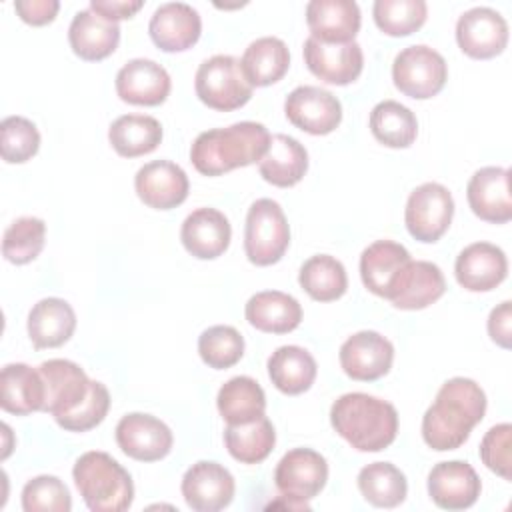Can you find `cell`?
I'll return each mask as SVG.
<instances>
[{"label":"cell","instance_id":"cell-31","mask_svg":"<svg viewBox=\"0 0 512 512\" xmlns=\"http://www.w3.org/2000/svg\"><path fill=\"white\" fill-rule=\"evenodd\" d=\"M258 170L268 184L290 188L304 178L308 170V152L296 138L288 134H272L268 150L258 162Z\"/></svg>","mask_w":512,"mask_h":512},{"label":"cell","instance_id":"cell-26","mask_svg":"<svg viewBox=\"0 0 512 512\" xmlns=\"http://www.w3.org/2000/svg\"><path fill=\"white\" fill-rule=\"evenodd\" d=\"M444 292L446 280L434 262L410 260L388 300L400 310H422L442 298Z\"/></svg>","mask_w":512,"mask_h":512},{"label":"cell","instance_id":"cell-32","mask_svg":"<svg viewBox=\"0 0 512 512\" xmlns=\"http://www.w3.org/2000/svg\"><path fill=\"white\" fill-rule=\"evenodd\" d=\"M316 360L302 346H280L268 358V376L272 384L288 396L306 392L316 380Z\"/></svg>","mask_w":512,"mask_h":512},{"label":"cell","instance_id":"cell-45","mask_svg":"<svg viewBox=\"0 0 512 512\" xmlns=\"http://www.w3.org/2000/svg\"><path fill=\"white\" fill-rule=\"evenodd\" d=\"M108 408H110L108 388L102 382L92 380V388L86 400L74 412L56 420V424L68 432H86L96 428L106 418Z\"/></svg>","mask_w":512,"mask_h":512},{"label":"cell","instance_id":"cell-3","mask_svg":"<svg viewBox=\"0 0 512 512\" xmlns=\"http://www.w3.org/2000/svg\"><path fill=\"white\" fill-rule=\"evenodd\" d=\"M330 424L352 448L380 452L396 440L398 412L382 398L366 392H348L334 400Z\"/></svg>","mask_w":512,"mask_h":512},{"label":"cell","instance_id":"cell-7","mask_svg":"<svg viewBox=\"0 0 512 512\" xmlns=\"http://www.w3.org/2000/svg\"><path fill=\"white\" fill-rule=\"evenodd\" d=\"M392 80L404 96L428 100L444 88L448 80V66L438 50L426 44H414L396 54Z\"/></svg>","mask_w":512,"mask_h":512},{"label":"cell","instance_id":"cell-22","mask_svg":"<svg viewBox=\"0 0 512 512\" xmlns=\"http://www.w3.org/2000/svg\"><path fill=\"white\" fill-rule=\"evenodd\" d=\"M454 274L464 290L488 292L504 282L508 260L504 250L496 244L474 242L458 254Z\"/></svg>","mask_w":512,"mask_h":512},{"label":"cell","instance_id":"cell-37","mask_svg":"<svg viewBox=\"0 0 512 512\" xmlns=\"http://www.w3.org/2000/svg\"><path fill=\"white\" fill-rule=\"evenodd\" d=\"M370 132L388 148H408L418 136V120L408 106L382 100L370 112Z\"/></svg>","mask_w":512,"mask_h":512},{"label":"cell","instance_id":"cell-11","mask_svg":"<svg viewBox=\"0 0 512 512\" xmlns=\"http://www.w3.org/2000/svg\"><path fill=\"white\" fill-rule=\"evenodd\" d=\"M456 42L470 58H494L502 54L508 44V22L494 8L474 6L460 14L456 22Z\"/></svg>","mask_w":512,"mask_h":512},{"label":"cell","instance_id":"cell-27","mask_svg":"<svg viewBox=\"0 0 512 512\" xmlns=\"http://www.w3.org/2000/svg\"><path fill=\"white\" fill-rule=\"evenodd\" d=\"M68 42L76 56L88 62L108 58L120 42L118 22L106 20L92 8L76 12L68 26Z\"/></svg>","mask_w":512,"mask_h":512},{"label":"cell","instance_id":"cell-1","mask_svg":"<svg viewBox=\"0 0 512 512\" xmlns=\"http://www.w3.org/2000/svg\"><path fill=\"white\" fill-rule=\"evenodd\" d=\"M484 414L486 394L480 384L464 376L450 378L422 416V438L432 450H456L470 438Z\"/></svg>","mask_w":512,"mask_h":512},{"label":"cell","instance_id":"cell-47","mask_svg":"<svg viewBox=\"0 0 512 512\" xmlns=\"http://www.w3.org/2000/svg\"><path fill=\"white\" fill-rule=\"evenodd\" d=\"M14 10L26 24L44 26L56 18L60 10V2L58 0H16Z\"/></svg>","mask_w":512,"mask_h":512},{"label":"cell","instance_id":"cell-9","mask_svg":"<svg viewBox=\"0 0 512 512\" xmlns=\"http://www.w3.org/2000/svg\"><path fill=\"white\" fill-rule=\"evenodd\" d=\"M328 480L326 458L312 448L288 450L274 470V484L282 496L308 502L316 498Z\"/></svg>","mask_w":512,"mask_h":512},{"label":"cell","instance_id":"cell-46","mask_svg":"<svg viewBox=\"0 0 512 512\" xmlns=\"http://www.w3.org/2000/svg\"><path fill=\"white\" fill-rule=\"evenodd\" d=\"M512 426L508 422L492 426L480 442V460L484 466L504 480L512 478V458H510Z\"/></svg>","mask_w":512,"mask_h":512},{"label":"cell","instance_id":"cell-25","mask_svg":"<svg viewBox=\"0 0 512 512\" xmlns=\"http://www.w3.org/2000/svg\"><path fill=\"white\" fill-rule=\"evenodd\" d=\"M360 8L354 0H310L306 24L310 36L322 42H352L360 30Z\"/></svg>","mask_w":512,"mask_h":512},{"label":"cell","instance_id":"cell-49","mask_svg":"<svg viewBox=\"0 0 512 512\" xmlns=\"http://www.w3.org/2000/svg\"><path fill=\"white\" fill-rule=\"evenodd\" d=\"M142 6V0H90V8L112 22L132 18Z\"/></svg>","mask_w":512,"mask_h":512},{"label":"cell","instance_id":"cell-13","mask_svg":"<svg viewBox=\"0 0 512 512\" xmlns=\"http://www.w3.org/2000/svg\"><path fill=\"white\" fill-rule=\"evenodd\" d=\"M344 374L358 382H374L386 376L394 362L392 342L374 330H360L340 346Z\"/></svg>","mask_w":512,"mask_h":512},{"label":"cell","instance_id":"cell-18","mask_svg":"<svg viewBox=\"0 0 512 512\" xmlns=\"http://www.w3.org/2000/svg\"><path fill=\"white\" fill-rule=\"evenodd\" d=\"M482 484L476 470L464 460L438 462L428 474V494L438 508L466 510L476 504Z\"/></svg>","mask_w":512,"mask_h":512},{"label":"cell","instance_id":"cell-28","mask_svg":"<svg viewBox=\"0 0 512 512\" xmlns=\"http://www.w3.org/2000/svg\"><path fill=\"white\" fill-rule=\"evenodd\" d=\"M76 330L72 306L56 296L38 300L28 312V338L36 350L66 344Z\"/></svg>","mask_w":512,"mask_h":512},{"label":"cell","instance_id":"cell-34","mask_svg":"<svg viewBox=\"0 0 512 512\" xmlns=\"http://www.w3.org/2000/svg\"><path fill=\"white\" fill-rule=\"evenodd\" d=\"M108 140L124 158L144 156L162 142V124L148 114H124L110 124Z\"/></svg>","mask_w":512,"mask_h":512},{"label":"cell","instance_id":"cell-44","mask_svg":"<svg viewBox=\"0 0 512 512\" xmlns=\"http://www.w3.org/2000/svg\"><path fill=\"white\" fill-rule=\"evenodd\" d=\"M22 508L26 512H70V490L56 476H36L22 488Z\"/></svg>","mask_w":512,"mask_h":512},{"label":"cell","instance_id":"cell-29","mask_svg":"<svg viewBox=\"0 0 512 512\" xmlns=\"http://www.w3.org/2000/svg\"><path fill=\"white\" fill-rule=\"evenodd\" d=\"M44 380L38 368L24 362L6 364L0 372V406L4 412L26 416L44 408Z\"/></svg>","mask_w":512,"mask_h":512},{"label":"cell","instance_id":"cell-23","mask_svg":"<svg viewBox=\"0 0 512 512\" xmlns=\"http://www.w3.org/2000/svg\"><path fill=\"white\" fill-rule=\"evenodd\" d=\"M232 238L228 218L216 208H196L190 212L180 228V240L188 254L200 260H214L222 256Z\"/></svg>","mask_w":512,"mask_h":512},{"label":"cell","instance_id":"cell-14","mask_svg":"<svg viewBox=\"0 0 512 512\" xmlns=\"http://www.w3.org/2000/svg\"><path fill=\"white\" fill-rule=\"evenodd\" d=\"M116 444L138 462H156L168 456L174 444L172 430L156 416L130 412L116 424Z\"/></svg>","mask_w":512,"mask_h":512},{"label":"cell","instance_id":"cell-42","mask_svg":"<svg viewBox=\"0 0 512 512\" xmlns=\"http://www.w3.org/2000/svg\"><path fill=\"white\" fill-rule=\"evenodd\" d=\"M198 354L206 366L226 370L244 356V338L234 326H210L198 336Z\"/></svg>","mask_w":512,"mask_h":512},{"label":"cell","instance_id":"cell-20","mask_svg":"<svg viewBox=\"0 0 512 512\" xmlns=\"http://www.w3.org/2000/svg\"><path fill=\"white\" fill-rule=\"evenodd\" d=\"M466 198L480 220L506 224L512 218L510 170L502 166H484L476 170L468 180Z\"/></svg>","mask_w":512,"mask_h":512},{"label":"cell","instance_id":"cell-36","mask_svg":"<svg viewBox=\"0 0 512 512\" xmlns=\"http://www.w3.org/2000/svg\"><path fill=\"white\" fill-rule=\"evenodd\" d=\"M228 454L240 464H260L270 456L276 444V432L266 416L248 424H228L224 430Z\"/></svg>","mask_w":512,"mask_h":512},{"label":"cell","instance_id":"cell-39","mask_svg":"<svg viewBox=\"0 0 512 512\" xmlns=\"http://www.w3.org/2000/svg\"><path fill=\"white\" fill-rule=\"evenodd\" d=\"M358 490L376 508H396L406 500L408 482L390 462H372L358 472Z\"/></svg>","mask_w":512,"mask_h":512},{"label":"cell","instance_id":"cell-21","mask_svg":"<svg viewBox=\"0 0 512 512\" xmlns=\"http://www.w3.org/2000/svg\"><path fill=\"white\" fill-rule=\"evenodd\" d=\"M152 42L164 52H184L202 34V20L196 8L186 2L160 4L148 24Z\"/></svg>","mask_w":512,"mask_h":512},{"label":"cell","instance_id":"cell-40","mask_svg":"<svg viewBox=\"0 0 512 512\" xmlns=\"http://www.w3.org/2000/svg\"><path fill=\"white\" fill-rule=\"evenodd\" d=\"M46 242V224L36 216H20L6 230L2 238V254L12 264H28L38 258Z\"/></svg>","mask_w":512,"mask_h":512},{"label":"cell","instance_id":"cell-2","mask_svg":"<svg viewBox=\"0 0 512 512\" xmlns=\"http://www.w3.org/2000/svg\"><path fill=\"white\" fill-rule=\"evenodd\" d=\"M270 144L264 124L244 120L226 128H212L196 136L190 148L194 168L204 176H220L230 170L260 162Z\"/></svg>","mask_w":512,"mask_h":512},{"label":"cell","instance_id":"cell-38","mask_svg":"<svg viewBox=\"0 0 512 512\" xmlns=\"http://www.w3.org/2000/svg\"><path fill=\"white\" fill-rule=\"evenodd\" d=\"M302 290L318 302H332L344 296L348 288V276L344 264L330 254L310 256L298 272Z\"/></svg>","mask_w":512,"mask_h":512},{"label":"cell","instance_id":"cell-4","mask_svg":"<svg viewBox=\"0 0 512 512\" xmlns=\"http://www.w3.org/2000/svg\"><path fill=\"white\" fill-rule=\"evenodd\" d=\"M72 478L84 504L92 512H124L132 506V478L128 470L106 452H84L72 468Z\"/></svg>","mask_w":512,"mask_h":512},{"label":"cell","instance_id":"cell-6","mask_svg":"<svg viewBox=\"0 0 512 512\" xmlns=\"http://www.w3.org/2000/svg\"><path fill=\"white\" fill-rule=\"evenodd\" d=\"M290 244V226L282 206L272 198H258L246 214L244 252L256 266L276 264Z\"/></svg>","mask_w":512,"mask_h":512},{"label":"cell","instance_id":"cell-8","mask_svg":"<svg viewBox=\"0 0 512 512\" xmlns=\"http://www.w3.org/2000/svg\"><path fill=\"white\" fill-rule=\"evenodd\" d=\"M452 216L454 198L446 186L438 182H424L410 192L404 222L410 236L418 242H438L448 230Z\"/></svg>","mask_w":512,"mask_h":512},{"label":"cell","instance_id":"cell-5","mask_svg":"<svg viewBox=\"0 0 512 512\" xmlns=\"http://www.w3.org/2000/svg\"><path fill=\"white\" fill-rule=\"evenodd\" d=\"M194 90L202 104L218 112L242 108L252 98V84L246 80L240 60L230 54L206 58L194 76Z\"/></svg>","mask_w":512,"mask_h":512},{"label":"cell","instance_id":"cell-24","mask_svg":"<svg viewBox=\"0 0 512 512\" xmlns=\"http://www.w3.org/2000/svg\"><path fill=\"white\" fill-rule=\"evenodd\" d=\"M410 260V252L402 244L376 240L366 246L360 256V278L372 294L388 300Z\"/></svg>","mask_w":512,"mask_h":512},{"label":"cell","instance_id":"cell-17","mask_svg":"<svg viewBox=\"0 0 512 512\" xmlns=\"http://www.w3.org/2000/svg\"><path fill=\"white\" fill-rule=\"evenodd\" d=\"M138 198L154 210H172L188 198V176L170 160H152L134 176Z\"/></svg>","mask_w":512,"mask_h":512},{"label":"cell","instance_id":"cell-30","mask_svg":"<svg viewBox=\"0 0 512 512\" xmlns=\"http://www.w3.org/2000/svg\"><path fill=\"white\" fill-rule=\"evenodd\" d=\"M244 316L250 326L268 334H288L302 322L300 302L280 290H264L248 298Z\"/></svg>","mask_w":512,"mask_h":512},{"label":"cell","instance_id":"cell-10","mask_svg":"<svg viewBox=\"0 0 512 512\" xmlns=\"http://www.w3.org/2000/svg\"><path fill=\"white\" fill-rule=\"evenodd\" d=\"M38 370L46 390L42 412L52 414L54 420H60L74 412L90 394L92 380L72 360L52 358L42 362Z\"/></svg>","mask_w":512,"mask_h":512},{"label":"cell","instance_id":"cell-15","mask_svg":"<svg viewBox=\"0 0 512 512\" xmlns=\"http://www.w3.org/2000/svg\"><path fill=\"white\" fill-rule=\"evenodd\" d=\"M302 54L308 70L326 84L346 86L354 82L364 68V54L356 40L334 44L308 36Z\"/></svg>","mask_w":512,"mask_h":512},{"label":"cell","instance_id":"cell-19","mask_svg":"<svg viewBox=\"0 0 512 512\" xmlns=\"http://www.w3.org/2000/svg\"><path fill=\"white\" fill-rule=\"evenodd\" d=\"M116 94L122 102L136 106L162 104L172 88L170 74L150 58H132L116 74Z\"/></svg>","mask_w":512,"mask_h":512},{"label":"cell","instance_id":"cell-12","mask_svg":"<svg viewBox=\"0 0 512 512\" xmlns=\"http://www.w3.org/2000/svg\"><path fill=\"white\" fill-rule=\"evenodd\" d=\"M284 114L302 132L324 136L338 128L342 120L340 100L320 86H298L284 100Z\"/></svg>","mask_w":512,"mask_h":512},{"label":"cell","instance_id":"cell-41","mask_svg":"<svg viewBox=\"0 0 512 512\" xmlns=\"http://www.w3.org/2000/svg\"><path fill=\"white\" fill-rule=\"evenodd\" d=\"M372 16L384 34L408 36L422 28L428 16V6L424 0H376Z\"/></svg>","mask_w":512,"mask_h":512},{"label":"cell","instance_id":"cell-16","mask_svg":"<svg viewBox=\"0 0 512 512\" xmlns=\"http://www.w3.org/2000/svg\"><path fill=\"white\" fill-rule=\"evenodd\" d=\"M180 490L192 510L218 512L232 502L236 484L228 468L212 460H200L184 472Z\"/></svg>","mask_w":512,"mask_h":512},{"label":"cell","instance_id":"cell-33","mask_svg":"<svg viewBox=\"0 0 512 512\" xmlns=\"http://www.w3.org/2000/svg\"><path fill=\"white\" fill-rule=\"evenodd\" d=\"M246 80L254 86H270L284 78L290 66V52L284 40L262 36L248 44L240 60Z\"/></svg>","mask_w":512,"mask_h":512},{"label":"cell","instance_id":"cell-35","mask_svg":"<svg viewBox=\"0 0 512 512\" xmlns=\"http://www.w3.org/2000/svg\"><path fill=\"white\" fill-rule=\"evenodd\" d=\"M216 406L226 424H248L264 416L266 394L254 378L234 376L220 386Z\"/></svg>","mask_w":512,"mask_h":512},{"label":"cell","instance_id":"cell-43","mask_svg":"<svg viewBox=\"0 0 512 512\" xmlns=\"http://www.w3.org/2000/svg\"><path fill=\"white\" fill-rule=\"evenodd\" d=\"M40 148V132L36 124L24 116H8L0 124V154L8 164H22L36 156Z\"/></svg>","mask_w":512,"mask_h":512},{"label":"cell","instance_id":"cell-48","mask_svg":"<svg viewBox=\"0 0 512 512\" xmlns=\"http://www.w3.org/2000/svg\"><path fill=\"white\" fill-rule=\"evenodd\" d=\"M488 334L490 338L502 346L510 348L512 346V310H510V300H504L496 308H492L488 316Z\"/></svg>","mask_w":512,"mask_h":512}]
</instances>
